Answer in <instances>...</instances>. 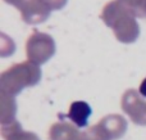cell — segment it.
Masks as SVG:
<instances>
[{"label": "cell", "instance_id": "5b68a950", "mask_svg": "<svg viewBox=\"0 0 146 140\" xmlns=\"http://www.w3.org/2000/svg\"><path fill=\"white\" fill-rule=\"evenodd\" d=\"M122 109L137 125L146 126V102L135 89H129L122 97Z\"/></svg>", "mask_w": 146, "mask_h": 140}, {"label": "cell", "instance_id": "30bf717a", "mask_svg": "<svg viewBox=\"0 0 146 140\" xmlns=\"http://www.w3.org/2000/svg\"><path fill=\"white\" fill-rule=\"evenodd\" d=\"M0 109H1V125L14 122L15 116V100L14 97L8 95L5 93L0 91Z\"/></svg>", "mask_w": 146, "mask_h": 140}, {"label": "cell", "instance_id": "7c38bea8", "mask_svg": "<svg viewBox=\"0 0 146 140\" xmlns=\"http://www.w3.org/2000/svg\"><path fill=\"white\" fill-rule=\"evenodd\" d=\"M135 15L139 18H145L146 17V0H142V3L140 4L139 8H136V9L133 10Z\"/></svg>", "mask_w": 146, "mask_h": 140}, {"label": "cell", "instance_id": "6da1fadb", "mask_svg": "<svg viewBox=\"0 0 146 140\" xmlns=\"http://www.w3.org/2000/svg\"><path fill=\"white\" fill-rule=\"evenodd\" d=\"M101 19L113 30L117 40L123 44L133 43L140 35V26L136 21L133 9L118 0L109 1L104 7Z\"/></svg>", "mask_w": 146, "mask_h": 140}, {"label": "cell", "instance_id": "7a4b0ae2", "mask_svg": "<svg viewBox=\"0 0 146 140\" xmlns=\"http://www.w3.org/2000/svg\"><path fill=\"white\" fill-rule=\"evenodd\" d=\"M41 80L40 66L27 61L17 63L4 71L0 77V91L8 95L19 94L25 87L35 86Z\"/></svg>", "mask_w": 146, "mask_h": 140}, {"label": "cell", "instance_id": "3957f363", "mask_svg": "<svg viewBox=\"0 0 146 140\" xmlns=\"http://www.w3.org/2000/svg\"><path fill=\"white\" fill-rule=\"evenodd\" d=\"M26 53L30 62L36 64H44L55 53V43L50 35L35 31L28 37L26 44Z\"/></svg>", "mask_w": 146, "mask_h": 140}, {"label": "cell", "instance_id": "52a82bcc", "mask_svg": "<svg viewBox=\"0 0 146 140\" xmlns=\"http://www.w3.org/2000/svg\"><path fill=\"white\" fill-rule=\"evenodd\" d=\"M91 107L86 102H74L71 104L69 112L67 115H60V120L68 118L73 123H76L77 127H85L87 125L88 117L91 115Z\"/></svg>", "mask_w": 146, "mask_h": 140}, {"label": "cell", "instance_id": "ba28073f", "mask_svg": "<svg viewBox=\"0 0 146 140\" xmlns=\"http://www.w3.org/2000/svg\"><path fill=\"white\" fill-rule=\"evenodd\" d=\"M50 140H81L82 134L77 130V127L66 122H59L51 126L49 131Z\"/></svg>", "mask_w": 146, "mask_h": 140}, {"label": "cell", "instance_id": "5bb4252c", "mask_svg": "<svg viewBox=\"0 0 146 140\" xmlns=\"http://www.w3.org/2000/svg\"><path fill=\"white\" fill-rule=\"evenodd\" d=\"M139 93H140V94H141L144 98H146V79L142 80L141 85H140V90H139Z\"/></svg>", "mask_w": 146, "mask_h": 140}, {"label": "cell", "instance_id": "277c9868", "mask_svg": "<svg viewBox=\"0 0 146 140\" xmlns=\"http://www.w3.org/2000/svg\"><path fill=\"white\" fill-rule=\"evenodd\" d=\"M4 1L17 8L22 14V19L28 25L45 22L51 12L45 0H4Z\"/></svg>", "mask_w": 146, "mask_h": 140}, {"label": "cell", "instance_id": "8fae6325", "mask_svg": "<svg viewBox=\"0 0 146 140\" xmlns=\"http://www.w3.org/2000/svg\"><path fill=\"white\" fill-rule=\"evenodd\" d=\"M45 3L51 10H59L67 4V0H45Z\"/></svg>", "mask_w": 146, "mask_h": 140}, {"label": "cell", "instance_id": "4fadbf2b", "mask_svg": "<svg viewBox=\"0 0 146 140\" xmlns=\"http://www.w3.org/2000/svg\"><path fill=\"white\" fill-rule=\"evenodd\" d=\"M118 1L123 3L124 5H127V7H129L131 9H136V8L140 7V4L142 3V0H118Z\"/></svg>", "mask_w": 146, "mask_h": 140}, {"label": "cell", "instance_id": "8992f818", "mask_svg": "<svg viewBox=\"0 0 146 140\" xmlns=\"http://www.w3.org/2000/svg\"><path fill=\"white\" fill-rule=\"evenodd\" d=\"M98 126L106 140H117L126 133L127 121L119 115H109L103 118Z\"/></svg>", "mask_w": 146, "mask_h": 140}, {"label": "cell", "instance_id": "9c48e42d", "mask_svg": "<svg viewBox=\"0 0 146 140\" xmlns=\"http://www.w3.org/2000/svg\"><path fill=\"white\" fill-rule=\"evenodd\" d=\"M1 134L5 140H38L36 134L23 131L17 121L8 125H3Z\"/></svg>", "mask_w": 146, "mask_h": 140}]
</instances>
